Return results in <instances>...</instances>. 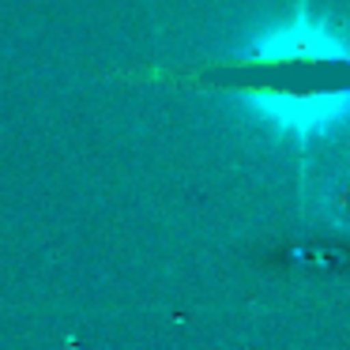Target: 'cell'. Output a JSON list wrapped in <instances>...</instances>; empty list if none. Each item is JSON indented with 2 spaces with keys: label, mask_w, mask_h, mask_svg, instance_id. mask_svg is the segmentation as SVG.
I'll list each match as a JSON object with an SVG mask.
<instances>
[{
  "label": "cell",
  "mask_w": 350,
  "mask_h": 350,
  "mask_svg": "<svg viewBox=\"0 0 350 350\" xmlns=\"http://www.w3.org/2000/svg\"><path fill=\"white\" fill-rule=\"evenodd\" d=\"M245 61H267V64H279V61H350V34L347 31H335L327 23H317L301 12L290 27H275L267 34H256L249 49H245Z\"/></svg>",
  "instance_id": "7a4b0ae2"
},
{
  "label": "cell",
  "mask_w": 350,
  "mask_h": 350,
  "mask_svg": "<svg viewBox=\"0 0 350 350\" xmlns=\"http://www.w3.org/2000/svg\"><path fill=\"white\" fill-rule=\"evenodd\" d=\"M249 109L275 132L294 139H317L350 121V91H317V94H282L256 91L245 94Z\"/></svg>",
  "instance_id": "6da1fadb"
}]
</instances>
